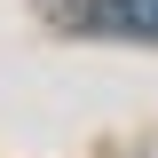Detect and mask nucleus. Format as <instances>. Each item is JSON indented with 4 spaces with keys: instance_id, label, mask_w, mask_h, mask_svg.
<instances>
[{
    "instance_id": "nucleus-1",
    "label": "nucleus",
    "mask_w": 158,
    "mask_h": 158,
    "mask_svg": "<svg viewBox=\"0 0 158 158\" xmlns=\"http://www.w3.org/2000/svg\"><path fill=\"white\" fill-rule=\"evenodd\" d=\"M118 8V32H142V40H158V0H111Z\"/></svg>"
}]
</instances>
